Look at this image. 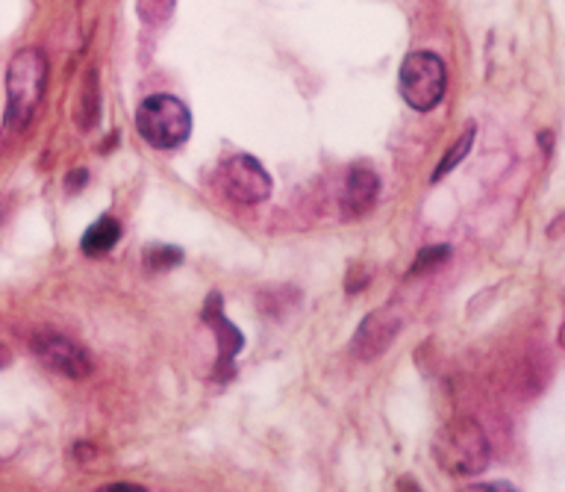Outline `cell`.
Instances as JSON below:
<instances>
[{
  "label": "cell",
  "mask_w": 565,
  "mask_h": 492,
  "mask_svg": "<svg viewBox=\"0 0 565 492\" xmlns=\"http://www.w3.org/2000/svg\"><path fill=\"white\" fill-rule=\"evenodd\" d=\"M118 239H121V224H118V219L103 216V219L95 221V224L83 233L80 248H83V254H89V257H101V254L112 251V248L118 245Z\"/></svg>",
  "instance_id": "10"
},
{
  "label": "cell",
  "mask_w": 565,
  "mask_h": 492,
  "mask_svg": "<svg viewBox=\"0 0 565 492\" xmlns=\"http://www.w3.org/2000/svg\"><path fill=\"white\" fill-rule=\"evenodd\" d=\"M221 180H224L227 195L236 204L254 207V204H262L271 195V177H268V171L259 165V160L248 157V154L230 157L227 163L221 165Z\"/></svg>",
  "instance_id": "5"
},
{
  "label": "cell",
  "mask_w": 565,
  "mask_h": 492,
  "mask_svg": "<svg viewBox=\"0 0 565 492\" xmlns=\"http://www.w3.org/2000/svg\"><path fill=\"white\" fill-rule=\"evenodd\" d=\"M433 457L454 478L480 475L492 460V445L474 419H454L433 439Z\"/></svg>",
  "instance_id": "2"
},
{
  "label": "cell",
  "mask_w": 565,
  "mask_h": 492,
  "mask_svg": "<svg viewBox=\"0 0 565 492\" xmlns=\"http://www.w3.org/2000/svg\"><path fill=\"white\" fill-rule=\"evenodd\" d=\"M0 354H3V348H0ZM0 363H3V357H0Z\"/></svg>",
  "instance_id": "17"
},
{
  "label": "cell",
  "mask_w": 565,
  "mask_h": 492,
  "mask_svg": "<svg viewBox=\"0 0 565 492\" xmlns=\"http://www.w3.org/2000/svg\"><path fill=\"white\" fill-rule=\"evenodd\" d=\"M471 145H474V127H468L463 136L457 139V145H454V148H451V151H448V154L442 157V163H439V168L433 171V180H442L445 174H451V171H454L457 165L463 163L465 154L471 151Z\"/></svg>",
  "instance_id": "11"
},
{
  "label": "cell",
  "mask_w": 565,
  "mask_h": 492,
  "mask_svg": "<svg viewBox=\"0 0 565 492\" xmlns=\"http://www.w3.org/2000/svg\"><path fill=\"white\" fill-rule=\"evenodd\" d=\"M83 183H86V171H83V168L74 171V174H68V192H80Z\"/></svg>",
  "instance_id": "15"
},
{
  "label": "cell",
  "mask_w": 565,
  "mask_h": 492,
  "mask_svg": "<svg viewBox=\"0 0 565 492\" xmlns=\"http://www.w3.org/2000/svg\"><path fill=\"white\" fill-rule=\"evenodd\" d=\"M206 322L212 325L215 330V339H218V351H221V372H227L230 369V363L236 360V354L242 351V333L236 325H230L227 319H224V313H221V298L218 295H212L209 301H206Z\"/></svg>",
  "instance_id": "9"
},
{
  "label": "cell",
  "mask_w": 565,
  "mask_h": 492,
  "mask_svg": "<svg viewBox=\"0 0 565 492\" xmlns=\"http://www.w3.org/2000/svg\"><path fill=\"white\" fill-rule=\"evenodd\" d=\"M48 83V59L39 48H24L9 59L6 68V130H21L30 124L42 104Z\"/></svg>",
  "instance_id": "1"
},
{
  "label": "cell",
  "mask_w": 565,
  "mask_h": 492,
  "mask_svg": "<svg viewBox=\"0 0 565 492\" xmlns=\"http://www.w3.org/2000/svg\"><path fill=\"white\" fill-rule=\"evenodd\" d=\"M448 260H451V248H448V245H433V248H424V251H418V257H415L412 274L430 272V269H436V266H442V263H448Z\"/></svg>",
  "instance_id": "12"
},
{
  "label": "cell",
  "mask_w": 565,
  "mask_h": 492,
  "mask_svg": "<svg viewBox=\"0 0 565 492\" xmlns=\"http://www.w3.org/2000/svg\"><path fill=\"white\" fill-rule=\"evenodd\" d=\"M180 260H183V251H180V248H171V245H154V248H148V254H145L148 269H171V266H177Z\"/></svg>",
  "instance_id": "13"
},
{
  "label": "cell",
  "mask_w": 565,
  "mask_h": 492,
  "mask_svg": "<svg viewBox=\"0 0 565 492\" xmlns=\"http://www.w3.org/2000/svg\"><path fill=\"white\" fill-rule=\"evenodd\" d=\"M136 130L156 151L183 145L192 133V112L174 95H151L136 112Z\"/></svg>",
  "instance_id": "3"
},
{
  "label": "cell",
  "mask_w": 565,
  "mask_h": 492,
  "mask_svg": "<svg viewBox=\"0 0 565 492\" xmlns=\"http://www.w3.org/2000/svg\"><path fill=\"white\" fill-rule=\"evenodd\" d=\"M139 15L148 24H165L174 12V0H139Z\"/></svg>",
  "instance_id": "14"
},
{
  "label": "cell",
  "mask_w": 565,
  "mask_h": 492,
  "mask_svg": "<svg viewBox=\"0 0 565 492\" xmlns=\"http://www.w3.org/2000/svg\"><path fill=\"white\" fill-rule=\"evenodd\" d=\"M33 351L36 357L56 372L62 378H71V381H83L89 378L92 372V360L86 354V348H80L77 342L59 336V333H42L33 339Z\"/></svg>",
  "instance_id": "6"
},
{
  "label": "cell",
  "mask_w": 565,
  "mask_h": 492,
  "mask_svg": "<svg viewBox=\"0 0 565 492\" xmlns=\"http://www.w3.org/2000/svg\"><path fill=\"white\" fill-rule=\"evenodd\" d=\"M377 195H380V177L365 165L351 168L348 180H345V189H342V213L348 219L368 213L374 207Z\"/></svg>",
  "instance_id": "8"
},
{
  "label": "cell",
  "mask_w": 565,
  "mask_h": 492,
  "mask_svg": "<svg viewBox=\"0 0 565 492\" xmlns=\"http://www.w3.org/2000/svg\"><path fill=\"white\" fill-rule=\"evenodd\" d=\"M398 86L412 110L430 112L442 104V95H445V62L427 51L410 54L401 65Z\"/></svg>",
  "instance_id": "4"
},
{
  "label": "cell",
  "mask_w": 565,
  "mask_h": 492,
  "mask_svg": "<svg viewBox=\"0 0 565 492\" xmlns=\"http://www.w3.org/2000/svg\"><path fill=\"white\" fill-rule=\"evenodd\" d=\"M471 490H513V484H501V481H495V484H471Z\"/></svg>",
  "instance_id": "16"
},
{
  "label": "cell",
  "mask_w": 565,
  "mask_h": 492,
  "mask_svg": "<svg viewBox=\"0 0 565 492\" xmlns=\"http://www.w3.org/2000/svg\"><path fill=\"white\" fill-rule=\"evenodd\" d=\"M398 330H401V319L392 310L371 313L360 325V330H357V336L351 342V351L360 360H374V357H380L392 345V339H395Z\"/></svg>",
  "instance_id": "7"
}]
</instances>
